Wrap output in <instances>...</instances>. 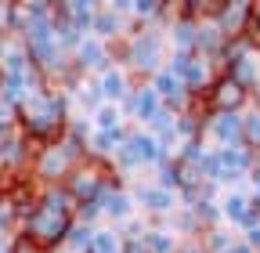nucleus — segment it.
Listing matches in <instances>:
<instances>
[{
	"label": "nucleus",
	"instance_id": "nucleus-1",
	"mask_svg": "<svg viewBox=\"0 0 260 253\" xmlns=\"http://www.w3.org/2000/svg\"><path fill=\"white\" fill-rule=\"evenodd\" d=\"M76 210H80V203L69 196L65 184H37V199L25 210L18 232H25L32 242H40L51 253L65 242V235H69L73 220H76Z\"/></svg>",
	"mask_w": 260,
	"mask_h": 253
},
{
	"label": "nucleus",
	"instance_id": "nucleus-2",
	"mask_svg": "<svg viewBox=\"0 0 260 253\" xmlns=\"http://www.w3.org/2000/svg\"><path fill=\"white\" fill-rule=\"evenodd\" d=\"M87 155V123L83 119H69L65 134L54 141H44L32 152V181L37 184H65V177L73 174V167Z\"/></svg>",
	"mask_w": 260,
	"mask_h": 253
},
{
	"label": "nucleus",
	"instance_id": "nucleus-3",
	"mask_svg": "<svg viewBox=\"0 0 260 253\" xmlns=\"http://www.w3.org/2000/svg\"><path fill=\"white\" fill-rule=\"evenodd\" d=\"M18 126L32 145L61 138L65 126H69V102H65V94H58L51 83L32 87L18 102Z\"/></svg>",
	"mask_w": 260,
	"mask_h": 253
},
{
	"label": "nucleus",
	"instance_id": "nucleus-4",
	"mask_svg": "<svg viewBox=\"0 0 260 253\" xmlns=\"http://www.w3.org/2000/svg\"><path fill=\"white\" fill-rule=\"evenodd\" d=\"M123 177L112 170L109 160H98V155H83L73 167V174L65 177V188L76 203H105V196L112 188H119Z\"/></svg>",
	"mask_w": 260,
	"mask_h": 253
},
{
	"label": "nucleus",
	"instance_id": "nucleus-5",
	"mask_svg": "<svg viewBox=\"0 0 260 253\" xmlns=\"http://www.w3.org/2000/svg\"><path fill=\"white\" fill-rule=\"evenodd\" d=\"M170 73L184 83L188 94H206L210 83H213V58L199 54V51H174L170 58Z\"/></svg>",
	"mask_w": 260,
	"mask_h": 253
},
{
	"label": "nucleus",
	"instance_id": "nucleus-6",
	"mask_svg": "<svg viewBox=\"0 0 260 253\" xmlns=\"http://www.w3.org/2000/svg\"><path fill=\"white\" fill-rule=\"evenodd\" d=\"M249 94H253V90H249L246 83H239L232 73H217L213 83H210V90L203 94L206 116H210V112H242L246 102H249Z\"/></svg>",
	"mask_w": 260,
	"mask_h": 253
},
{
	"label": "nucleus",
	"instance_id": "nucleus-7",
	"mask_svg": "<svg viewBox=\"0 0 260 253\" xmlns=\"http://www.w3.org/2000/svg\"><path fill=\"white\" fill-rule=\"evenodd\" d=\"M242 112H210L203 119V138L210 134L220 148L228 145H242Z\"/></svg>",
	"mask_w": 260,
	"mask_h": 253
},
{
	"label": "nucleus",
	"instance_id": "nucleus-8",
	"mask_svg": "<svg viewBox=\"0 0 260 253\" xmlns=\"http://www.w3.org/2000/svg\"><path fill=\"white\" fill-rule=\"evenodd\" d=\"M220 217L228 220V225H235V228H253L260 225V213H253L249 206V192H242V188H232L224 199H220Z\"/></svg>",
	"mask_w": 260,
	"mask_h": 253
},
{
	"label": "nucleus",
	"instance_id": "nucleus-9",
	"mask_svg": "<svg viewBox=\"0 0 260 253\" xmlns=\"http://www.w3.org/2000/svg\"><path fill=\"white\" fill-rule=\"evenodd\" d=\"M217 160H220V181H228V184L249 177V170H253V152H249L246 145L217 148Z\"/></svg>",
	"mask_w": 260,
	"mask_h": 253
},
{
	"label": "nucleus",
	"instance_id": "nucleus-10",
	"mask_svg": "<svg viewBox=\"0 0 260 253\" xmlns=\"http://www.w3.org/2000/svg\"><path fill=\"white\" fill-rule=\"evenodd\" d=\"M159 109H167V105H162V98L155 94V87H152V83L134 87V90H130L126 98H123V112H130L138 123H148V119H152Z\"/></svg>",
	"mask_w": 260,
	"mask_h": 253
},
{
	"label": "nucleus",
	"instance_id": "nucleus-11",
	"mask_svg": "<svg viewBox=\"0 0 260 253\" xmlns=\"http://www.w3.org/2000/svg\"><path fill=\"white\" fill-rule=\"evenodd\" d=\"M152 87H155V94L162 98V105L167 109H174V112H181L188 102H191V94L184 90V83L170 73V69H159V73H152Z\"/></svg>",
	"mask_w": 260,
	"mask_h": 253
},
{
	"label": "nucleus",
	"instance_id": "nucleus-12",
	"mask_svg": "<svg viewBox=\"0 0 260 253\" xmlns=\"http://www.w3.org/2000/svg\"><path fill=\"white\" fill-rule=\"evenodd\" d=\"M126 148L134 152L138 167H155V163H162V160H174V155H167V152H162L159 138H155V134H148V131H130Z\"/></svg>",
	"mask_w": 260,
	"mask_h": 253
},
{
	"label": "nucleus",
	"instance_id": "nucleus-13",
	"mask_svg": "<svg viewBox=\"0 0 260 253\" xmlns=\"http://www.w3.org/2000/svg\"><path fill=\"white\" fill-rule=\"evenodd\" d=\"M134 203H138L141 210L162 217V213H174L177 192H170V188H159V184H138V188H134Z\"/></svg>",
	"mask_w": 260,
	"mask_h": 253
},
{
	"label": "nucleus",
	"instance_id": "nucleus-14",
	"mask_svg": "<svg viewBox=\"0 0 260 253\" xmlns=\"http://www.w3.org/2000/svg\"><path fill=\"white\" fill-rule=\"evenodd\" d=\"M138 242H141L145 253H177V246H181V239L170 228H159V225L155 228H145Z\"/></svg>",
	"mask_w": 260,
	"mask_h": 253
},
{
	"label": "nucleus",
	"instance_id": "nucleus-15",
	"mask_svg": "<svg viewBox=\"0 0 260 253\" xmlns=\"http://www.w3.org/2000/svg\"><path fill=\"white\" fill-rule=\"evenodd\" d=\"M126 61H130V66H134L138 73H148V69H155V61H159V40H155V37H141L134 47H130Z\"/></svg>",
	"mask_w": 260,
	"mask_h": 253
},
{
	"label": "nucleus",
	"instance_id": "nucleus-16",
	"mask_svg": "<svg viewBox=\"0 0 260 253\" xmlns=\"http://www.w3.org/2000/svg\"><path fill=\"white\" fill-rule=\"evenodd\" d=\"M102 213H105L109 220H116V225H119V220H126L130 213H134V196H130L123 184H119V188H112V192L105 196V203H102Z\"/></svg>",
	"mask_w": 260,
	"mask_h": 253
},
{
	"label": "nucleus",
	"instance_id": "nucleus-17",
	"mask_svg": "<svg viewBox=\"0 0 260 253\" xmlns=\"http://www.w3.org/2000/svg\"><path fill=\"white\" fill-rule=\"evenodd\" d=\"M94 225H83V220H73V228H69V235H65V253H90L94 249Z\"/></svg>",
	"mask_w": 260,
	"mask_h": 253
},
{
	"label": "nucleus",
	"instance_id": "nucleus-18",
	"mask_svg": "<svg viewBox=\"0 0 260 253\" xmlns=\"http://www.w3.org/2000/svg\"><path fill=\"white\" fill-rule=\"evenodd\" d=\"M98 87H102V98H105V102H112V105H116V102H123L126 94H130V90H126V76H123L119 69H105V73H102V80H98Z\"/></svg>",
	"mask_w": 260,
	"mask_h": 253
},
{
	"label": "nucleus",
	"instance_id": "nucleus-19",
	"mask_svg": "<svg viewBox=\"0 0 260 253\" xmlns=\"http://www.w3.org/2000/svg\"><path fill=\"white\" fill-rule=\"evenodd\" d=\"M90 116H94V119H90V126H94V131H112V126H119V123H123V112H119L112 102L98 105Z\"/></svg>",
	"mask_w": 260,
	"mask_h": 253
},
{
	"label": "nucleus",
	"instance_id": "nucleus-20",
	"mask_svg": "<svg viewBox=\"0 0 260 253\" xmlns=\"http://www.w3.org/2000/svg\"><path fill=\"white\" fill-rule=\"evenodd\" d=\"M80 69H109V58L102 44H83L80 47Z\"/></svg>",
	"mask_w": 260,
	"mask_h": 253
},
{
	"label": "nucleus",
	"instance_id": "nucleus-21",
	"mask_svg": "<svg viewBox=\"0 0 260 253\" xmlns=\"http://www.w3.org/2000/svg\"><path fill=\"white\" fill-rule=\"evenodd\" d=\"M242 145L249 152H260V112H249L242 119Z\"/></svg>",
	"mask_w": 260,
	"mask_h": 253
},
{
	"label": "nucleus",
	"instance_id": "nucleus-22",
	"mask_svg": "<svg viewBox=\"0 0 260 253\" xmlns=\"http://www.w3.org/2000/svg\"><path fill=\"white\" fill-rule=\"evenodd\" d=\"M90 253H123V239L119 232H94V249Z\"/></svg>",
	"mask_w": 260,
	"mask_h": 253
},
{
	"label": "nucleus",
	"instance_id": "nucleus-23",
	"mask_svg": "<svg viewBox=\"0 0 260 253\" xmlns=\"http://www.w3.org/2000/svg\"><path fill=\"white\" fill-rule=\"evenodd\" d=\"M76 98H80V109H87V112H94L98 105L105 102V98H102V87H98V83H76Z\"/></svg>",
	"mask_w": 260,
	"mask_h": 253
},
{
	"label": "nucleus",
	"instance_id": "nucleus-24",
	"mask_svg": "<svg viewBox=\"0 0 260 253\" xmlns=\"http://www.w3.org/2000/svg\"><path fill=\"white\" fill-rule=\"evenodd\" d=\"M8 253H47L40 242H32L25 232H15L11 239H8Z\"/></svg>",
	"mask_w": 260,
	"mask_h": 253
},
{
	"label": "nucleus",
	"instance_id": "nucleus-25",
	"mask_svg": "<svg viewBox=\"0 0 260 253\" xmlns=\"http://www.w3.org/2000/svg\"><path fill=\"white\" fill-rule=\"evenodd\" d=\"M0 126H18V105L0 94Z\"/></svg>",
	"mask_w": 260,
	"mask_h": 253
},
{
	"label": "nucleus",
	"instance_id": "nucleus-26",
	"mask_svg": "<svg viewBox=\"0 0 260 253\" xmlns=\"http://www.w3.org/2000/svg\"><path fill=\"white\" fill-rule=\"evenodd\" d=\"M224 253H256V249H253V246H249L246 239H235V242H232V246H228Z\"/></svg>",
	"mask_w": 260,
	"mask_h": 253
},
{
	"label": "nucleus",
	"instance_id": "nucleus-27",
	"mask_svg": "<svg viewBox=\"0 0 260 253\" xmlns=\"http://www.w3.org/2000/svg\"><path fill=\"white\" fill-rule=\"evenodd\" d=\"M246 242L260 253V225H253V228H246Z\"/></svg>",
	"mask_w": 260,
	"mask_h": 253
},
{
	"label": "nucleus",
	"instance_id": "nucleus-28",
	"mask_svg": "<svg viewBox=\"0 0 260 253\" xmlns=\"http://www.w3.org/2000/svg\"><path fill=\"white\" fill-rule=\"evenodd\" d=\"M0 199H4V192H0Z\"/></svg>",
	"mask_w": 260,
	"mask_h": 253
}]
</instances>
